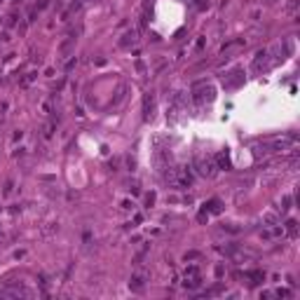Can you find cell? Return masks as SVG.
<instances>
[{"label":"cell","instance_id":"4","mask_svg":"<svg viewBox=\"0 0 300 300\" xmlns=\"http://www.w3.org/2000/svg\"><path fill=\"white\" fill-rule=\"evenodd\" d=\"M295 225H298L295 221H289V223H286V232H289V237H291V239L298 237V227H295Z\"/></svg>","mask_w":300,"mask_h":300},{"label":"cell","instance_id":"9","mask_svg":"<svg viewBox=\"0 0 300 300\" xmlns=\"http://www.w3.org/2000/svg\"><path fill=\"white\" fill-rule=\"evenodd\" d=\"M195 5L199 7V10H202V7H206V5H204V0H195Z\"/></svg>","mask_w":300,"mask_h":300},{"label":"cell","instance_id":"1","mask_svg":"<svg viewBox=\"0 0 300 300\" xmlns=\"http://www.w3.org/2000/svg\"><path fill=\"white\" fill-rule=\"evenodd\" d=\"M230 75H232V78L225 82V87H237V84H242V82H244V70H239V68H237V70H232Z\"/></svg>","mask_w":300,"mask_h":300},{"label":"cell","instance_id":"8","mask_svg":"<svg viewBox=\"0 0 300 300\" xmlns=\"http://www.w3.org/2000/svg\"><path fill=\"white\" fill-rule=\"evenodd\" d=\"M10 192H12V181H7L5 183V195H10Z\"/></svg>","mask_w":300,"mask_h":300},{"label":"cell","instance_id":"5","mask_svg":"<svg viewBox=\"0 0 300 300\" xmlns=\"http://www.w3.org/2000/svg\"><path fill=\"white\" fill-rule=\"evenodd\" d=\"M129 286H132L134 291H141L143 289V279H141V277H134V279L129 281Z\"/></svg>","mask_w":300,"mask_h":300},{"label":"cell","instance_id":"6","mask_svg":"<svg viewBox=\"0 0 300 300\" xmlns=\"http://www.w3.org/2000/svg\"><path fill=\"white\" fill-rule=\"evenodd\" d=\"M218 164H221L223 169H230V159H227V155H225V153L218 155Z\"/></svg>","mask_w":300,"mask_h":300},{"label":"cell","instance_id":"3","mask_svg":"<svg viewBox=\"0 0 300 300\" xmlns=\"http://www.w3.org/2000/svg\"><path fill=\"white\" fill-rule=\"evenodd\" d=\"M134 40H136V33L129 31V33H124V35H122L120 45H122V47H127V45H134Z\"/></svg>","mask_w":300,"mask_h":300},{"label":"cell","instance_id":"7","mask_svg":"<svg viewBox=\"0 0 300 300\" xmlns=\"http://www.w3.org/2000/svg\"><path fill=\"white\" fill-rule=\"evenodd\" d=\"M295 5H298V0H289V5H286V10H289V12H293V10H295Z\"/></svg>","mask_w":300,"mask_h":300},{"label":"cell","instance_id":"2","mask_svg":"<svg viewBox=\"0 0 300 300\" xmlns=\"http://www.w3.org/2000/svg\"><path fill=\"white\" fill-rule=\"evenodd\" d=\"M143 110H146V120H150V117H153V94L150 96H146V103H143Z\"/></svg>","mask_w":300,"mask_h":300}]
</instances>
